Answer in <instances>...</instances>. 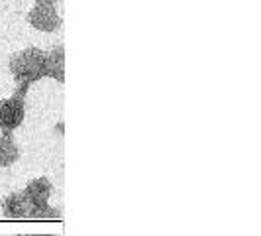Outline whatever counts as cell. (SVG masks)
Instances as JSON below:
<instances>
[{
    "mask_svg": "<svg viewBox=\"0 0 261 236\" xmlns=\"http://www.w3.org/2000/svg\"><path fill=\"white\" fill-rule=\"evenodd\" d=\"M45 77L55 79L57 83L65 81V50L63 45L53 48L45 53Z\"/></svg>",
    "mask_w": 261,
    "mask_h": 236,
    "instance_id": "5",
    "label": "cell"
},
{
    "mask_svg": "<svg viewBox=\"0 0 261 236\" xmlns=\"http://www.w3.org/2000/svg\"><path fill=\"white\" fill-rule=\"evenodd\" d=\"M26 118V95L14 92L10 99L0 101V130L14 132Z\"/></svg>",
    "mask_w": 261,
    "mask_h": 236,
    "instance_id": "3",
    "label": "cell"
},
{
    "mask_svg": "<svg viewBox=\"0 0 261 236\" xmlns=\"http://www.w3.org/2000/svg\"><path fill=\"white\" fill-rule=\"evenodd\" d=\"M10 73L16 81V92L28 95L30 87L45 77V52L28 48L14 53L10 59Z\"/></svg>",
    "mask_w": 261,
    "mask_h": 236,
    "instance_id": "1",
    "label": "cell"
},
{
    "mask_svg": "<svg viewBox=\"0 0 261 236\" xmlns=\"http://www.w3.org/2000/svg\"><path fill=\"white\" fill-rule=\"evenodd\" d=\"M2 213L8 219H30L28 207L22 193H10L2 201Z\"/></svg>",
    "mask_w": 261,
    "mask_h": 236,
    "instance_id": "7",
    "label": "cell"
},
{
    "mask_svg": "<svg viewBox=\"0 0 261 236\" xmlns=\"http://www.w3.org/2000/svg\"><path fill=\"white\" fill-rule=\"evenodd\" d=\"M36 2H43V0H36ZM47 2H55V0H47Z\"/></svg>",
    "mask_w": 261,
    "mask_h": 236,
    "instance_id": "8",
    "label": "cell"
},
{
    "mask_svg": "<svg viewBox=\"0 0 261 236\" xmlns=\"http://www.w3.org/2000/svg\"><path fill=\"white\" fill-rule=\"evenodd\" d=\"M20 157V148L14 142L10 130L0 132V168H10Z\"/></svg>",
    "mask_w": 261,
    "mask_h": 236,
    "instance_id": "6",
    "label": "cell"
},
{
    "mask_svg": "<svg viewBox=\"0 0 261 236\" xmlns=\"http://www.w3.org/2000/svg\"><path fill=\"white\" fill-rule=\"evenodd\" d=\"M28 22L39 32L51 34V32H57L61 28V16L57 14L55 2L43 0V2H36V6L30 10Z\"/></svg>",
    "mask_w": 261,
    "mask_h": 236,
    "instance_id": "4",
    "label": "cell"
},
{
    "mask_svg": "<svg viewBox=\"0 0 261 236\" xmlns=\"http://www.w3.org/2000/svg\"><path fill=\"white\" fill-rule=\"evenodd\" d=\"M53 185L47 177H39L26 185L22 191L30 219H59V210L49 207Z\"/></svg>",
    "mask_w": 261,
    "mask_h": 236,
    "instance_id": "2",
    "label": "cell"
}]
</instances>
